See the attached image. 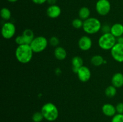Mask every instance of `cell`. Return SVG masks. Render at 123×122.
Wrapping results in <instances>:
<instances>
[{"instance_id": "cell-19", "label": "cell", "mask_w": 123, "mask_h": 122, "mask_svg": "<svg viewBox=\"0 0 123 122\" xmlns=\"http://www.w3.org/2000/svg\"><path fill=\"white\" fill-rule=\"evenodd\" d=\"M83 59L80 56H74L72 60V68H79L83 66Z\"/></svg>"}, {"instance_id": "cell-14", "label": "cell", "mask_w": 123, "mask_h": 122, "mask_svg": "<svg viewBox=\"0 0 123 122\" xmlns=\"http://www.w3.org/2000/svg\"><path fill=\"white\" fill-rule=\"evenodd\" d=\"M115 38H118L123 35V25L117 23L114 24L111 28V32Z\"/></svg>"}, {"instance_id": "cell-32", "label": "cell", "mask_w": 123, "mask_h": 122, "mask_svg": "<svg viewBox=\"0 0 123 122\" xmlns=\"http://www.w3.org/2000/svg\"><path fill=\"white\" fill-rule=\"evenodd\" d=\"M8 1L10 2H15L16 1H18V0H8Z\"/></svg>"}, {"instance_id": "cell-16", "label": "cell", "mask_w": 123, "mask_h": 122, "mask_svg": "<svg viewBox=\"0 0 123 122\" xmlns=\"http://www.w3.org/2000/svg\"><path fill=\"white\" fill-rule=\"evenodd\" d=\"M54 55L59 61H63L67 57V51L62 47H56L54 50Z\"/></svg>"}, {"instance_id": "cell-1", "label": "cell", "mask_w": 123, "mask_h": 122, "mask_svg": "<svg viewBox=\"0 0 123 122\" xmlns=\"http://www.w3.org/2000/svg\"><path fill=\"white\" fill-rule=\"evenodd\" d=\"M33 51L29 44L18 45L15 51L16 59L21 63H27L32 59Z\"/></svg>"}, {"instance_id": "cell-31", "label": "cell", "mask_w": 123, "mask_h": 122, "mask_svg": "<svg viewBox=\"0 0 123 122\" xmlns=\"http://www.w3.org/2000/svg\"><path fill=\"white\" fill-rule=\"evenodd\" d=\"M117 42L118 43H120V44H123V37L122 36L117 38Z\"/></svg>"}, {"instance_id": "cell-21", "label": "cell", "mask_w": 123, "mask_h": 122, "mask_svg": "<svg viewBox=\"0 0 123 122\" xmlns=\"http://www.w3.org/2000/svg\"><path fill=\"white\" fill-rule=\"evenodd\" d=\"M0 14H1V17H2V19H3L5 20H10V19L11 18V15H12L10 10L8 8H6V7L2 8L1 10Z\"/></svg>"}, {"instance_id": "cell-15", "label": "cell", "mask_w": 123, "mask_h": 122, "mask_svg": "<svg viewBox=\"0 0 123 122\" xmlns=\"http://www.w3.org/2000/svg\"><path fill=\"white\" fill-rule=\"evenodd\" d=\"M22 35L23 36V38H24L25 44H29V45H30L31 42L33 41L35 38L34 32L30 29H26L24 30Z\"/></svg>"}, {"instance_id": "cell-4", "label": "cell", "mask_w": 123, "mask_h": 122, "mask_svg": "<svg viewBox=\"0 0 123 122\" xmlns=\"http://www.w3.org/2000/svg\"><path fill=\"white\" fill-rule=\"evenodd\" d=\"M116 43V38L111 33H103L98 40V46L104 50H111Z\"/></svg>"}, {"instance_id": "cell-8", "label": "cell", "mask_w": 123, "mask_h": 122, "mask_svg": "<svg viewBox=\"0 0 123 122\" xmlns=\"http://www.w3.org/2000/svg\"><path fill=\"white\" fill-rule=\"evenodd\" d=\"M111 54L115 61L120 63L123 62V44L117 43L111 50Z\"/></svg>"}, {"instance_id": "cell-3", "label": "cell", "mask_w": 123, "mask_h": 122, "mask_svg": "<svg viewBox=\"0 0 123 122\" xmlns=\"http://www.w3.org/2000/svg\"><path fill=\"white\" fill-rule=\"evenodd\" d=\"M82 28L88 34H94L100 31L102 24L100 21L97 18L89 17L84 20Z\"/></svg>"}, {"instance_id": "cell-18", "label": "cell", "mask_w": 123, "mask_h": 122, "mask_svg": "<svg viewBox=\"0 0 123 122\" xmlns=\"http://www.w3.org/2000/svg\"><path fill=\"white\" fill-rule=\"evenodd\" d=\"M91 62L95 67H99L105 63V60L101 55H94L91 57Z\"/></svg>"}, {"instance_id": "cell-20", "label": "cell", "mask_w": 123, "mask_h": 122, "mask_svg": "<svg viewBox=\"0 0 123 122\" xmlns=\"http://www.w3.org/2000/svg\"><path fill=\"white\" fill-rule=\"evenodd\" d=\"M105 94L108 98H113L117 94V88L113 85L109 86L105 90Z\"/></svg>"}, {"instance_id": "cell-12", "label": "cell", "mask_w": 123, "mask_h": 122, "mask_svg": "<svg viewBox=\"0 0 123 122\" xmlns=\"http://www.w3.org/2000/svg\"><path fill=\"white\" fill-rule=\"evenodd\" d=\"M102 112L108 117H114L116 114V107L111 104H105L102 106Z\"/></svg>"}, {"instance_id": "cell-24", "label": "cell", "mask_w": 123, "mask_h": 122, "mask_svg": "<svg viewBox=\"0 0 123 122\" xmlns=\"http://www.w3.org/2000/svg\"><path fill=\"white\" fill-rule=\"evenodd\" d=\"M111 122H123V114H116L112 117Z\"/></svg>"}, {"instance_id": "cell-13", "label": "cell", "mask_w": 123, "mask_h": 122, "mask_svg": "<svg viewBox=\"0 0 123 122\" xmlns=\"http://www.w3.org/2000/svg\"><path fill=\"white\" fill-rule=\"evenodd\" d=\"M112 85L116 88H120L123 86V74L121 72L115 73L112 77Z\"/></svg>"}, {"instance_id": "cell-7", "label": "cell", "mask_w": 123, "mask_h": 122, "mask_svg": "<svg viewBox=\"0 0 123 122\" xmlns=\"http://www.w3.org/2000/svg\"><path fill=\"white\" fill-rule=\"evenodd\" d=\"M111 3L108 0H98L96 5L97 13L100 16H106L110 12Z\"/></svg>"}, {"instance_id": "cell-25", "label": "cell", "mask_w": 123, "mask_h": 122, "mask_svg": "<svg viewBox=\"0 0 123 122\" xmlns=\"http://www.w3.org/2000/svg\"><path fill=\"white\" fill-rule=\"evenodd\" d=\"M59 39L56 37H52L49 39V43L53 47H57L59 44Z\"/></svg>"}, {"instance_id": "cell-5", "label": "cell", "mask_w": 123, "mask_h": 122, "mask_svg": "<svg viewBox=\"0 0 123 122\" xmlns=\"http://www.w3.org/2000/svg\"><path fill=\"white\" fill-rule=\"evenodd\" d=\"M48 41L46 37L38 36L35 37L30 44L31 49L34 53H41L44 51L48 46Z\"/></svg>"}, {"instance_id": "cell-23", "label": "cell", "mask_w": 123, "mask_h": 122, "mask_svg": "<svg viewBox=\"0 0 123 122\" xmlns=\"http://www.w3.org/2000/svg\"><path fill=\"white\" fill-rule=\"evenodd\" d=\"M43 118L44 117L41 112H35L32 116V120L34 122H41Z\"/></svg>"}, {"instance_id": "cell-11", "label": "cell", "mask_w": 123, "mask_h": 122, "mask_svg": "<svg viewBox=\"0 0 123 122\" xmlns=\"http://www.w3.org/2000/svg\"><path fill=\"white\" fill-rule=\"evenodd\" d=\"M47 15L51 19H56L60 16L61 13V10L57 5L50 6L46 10Z\"/></svg>"}, {"instance_id": "cell-28", "label": "cell", "mask_w": 123, "mask_h": 122, "mask_svg": "<svg viewBox=\"0 0 123 122\" xmlns=\"http://www.w3.org/2000/svg\"><path fill=\"white\" fill-rule=\"evenodd\" d=\"M111 28L109 25H105L103 26H102L101 30L103 32V33H110L111 32Z\"/></svg>"}, {"instance_id": "cell-30", "label": "cell", "mask_w": 123, "mask_h": 122, "mask_svg": "<svg viewBox=\"0 0 123 122\" xmlns=\"http://www.w3.org/2000/svg\"><path fill=\"white\" fill-rule=\"evenodd\" d=\"M47 2L50 6H53V5H55L56 2V0H47Z\"/></svg>"}, {"instance_id": "cell-6", "label": "cell", "mask_w": 123, "mask_h": 122, "mask_svg": "<svg viewBox=\"0 0 123 122\" xmlns=\"http://www.w3.org/2000/svg\"><path fill=\"white\" fill-rule=\"evenodd\" d=\"M16 33V26L13 23L6 22L1 28V34L5 39H11Z\"/></svg>"}, {"instance_id": "cell-17", "label": "cell", "mask_w": 123, "mask_h": 122, "mask_svg": "<svg viewBox=\"0 0 123 122\" xmlns=\"http://www.w3.org/2000/svg\"><path fill=\"white\" fill-rule=\"evenodd\" d=\"M90 10L88 7H83L79 11V17L82 20H85L90 17Z\"/></svg>"}, {"instance_id": "cell-9", "label": "cell", "mask_w": 123, "mask_h": 122, "mask_svg": "<svg viewBox=\"0 0 123 122\" xmlns=\"http://www.w3.org/2000/svg\"><path fill=\"white\" fill-rule=\"evenodd\" d=\"M78 78L82 82H87L91 78V72L88 67L83 65L80 68H79L78 72H77Z\"/></svg>"}, {"instance_id": "cell-27", "label": "cell", "mask_w": 123, "mask_h": 122, "mask_svg": "<svg viewBox=\"0 0 123 122\" xmlns=\"http://www.w3.org/2000/svg\"><path fill=\"white\" fill-rule=\"evenodd\" d=\"M117 112L118 114H123V103L120 102L116 105Z\"/></svg>"}, {"instance_id": "cell-2", "label": "cell", "mask_w": 123, "mask_h": 122, "mask_svg": "<svg viewBox=\"0 0 123 122\" xmlns=\"http://www.w3.org/2000/svg\"><path fill=\"white\" fill-rule=\"evenodd\" d=\"M41 112L43 114L44 119L49 122L56 120L59 116V111L55 104L48 102L44 104L41 109Z\"/></svg>"}, {"instance_id": "cell-26", "label": "cell", "mask_w": 123, "mask_h": 122, "mask_svg": "<svg viewBox=\"0 0 123 122\" xmlns=\"http://www.w3.org/2000/svg\"><path fill=\"white\" fill-rule=\"evenodd\" d=\"M15 41H16V44H18V45H22V44H25L22 35L18 36V37L16 38Z\"/></svg>"}, {"instance_id": "cell-10", "label": "cell", "mask_w": 123, "mask_h": 122, "mask_svg": "<svg viewBox=\"0 0 123 122\" xmlns=\"http://www.w3.org/2000/svg\"><path fill=\"white\" fill-rule=\"evenodd\" d=\"M92 45V39L88 36H83L78 41L79 49L82 51H88L91 48Z\"/></svg>"}, {"instance_id": "cell-29", "label": "cell", "mask_w": 123, "mask_h": 122, "mask_svg": "<svg viewBox=\"0 0 123 122\" xmlns=\"http://www.w3.org/2000/svg\"><path fill=\"white\" fill-rule=\"evenodd\" d=\"M32 2L36 4H43L44 2H47V0H32Z\"/></svg>"}, {"instance_id": "cell-22", "label": "cell", "mask_w": 123, "mask_h": 122, "mask_svg": "<svg viewBox=\"0 0 123 122\" xmlns=\"http://www.w3.org/2000/svg\"><path fill=\"white\" fill-rule=\"evenodd\" d=\"M83 25H84V22L80 18L74 19L72 21V26L76 29L81 28L83 27Z\"/></svg>"}]
</instances>
